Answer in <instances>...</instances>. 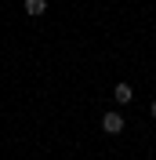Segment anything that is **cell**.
<instances>
[{
    "mask_svg": "<svg viewBox=\"0 0 156 160\" xmlns=\"http://www.w3.org/2000/svg\"><path fill=\"white\" fill-rule=\"evenodd\" d=\"M22 11H26L29 18H40V15L47 11V0H22Z\"/></svg>",
    "mask_w": 156,
    "mask_h": 160,
    "instance_id": "3957f363",
    "label": "cell"
},
{
    "mask_svg": "<svg viewBox=\"0 0 156 160\" xmlns=\"http://www.w3.org/2000/svg\"><path fill=\"white\" fill-rule=\"evenodd\" d=\"M124 128H127V124H124V117H120L116 109H109L105 117H102V131H105V135H120Z\"/></svg>",
    "mask_w": 156,
    "mask_h": 160,
    "instance_id": "6da1fadb",
    "label": "cell"
},
{
    "mask_svg": "<svg viewBox=\"0 0 156 160\" xmlns=\"http://www.w3.org/2000/svg\"><path fill=\"white\" fill-rule=\"evenodd\" d=\"M149 113H153V120H156V98H153V106H149Z\"/></svg>",
    "mask_w": 156,
    "mask_h": 160,
    "instance_id": "277c9868",
    "label": "cell"
},
{
    "mask_svg": "<svg viewBox=\"0 0 156 160\" xmlns=\"http://www.w3.org/2000/svg\"><path fill=\"white\" fill-rule=\"evenodd\" d=\"M113 98H116V106H131V102H134V88H131L127 80H120L116 88H113Z\"/></svg>",
    "mask_w": 156,
    "mask_h": 160,
    "instance_id": "7a4b0ae2",
    "label": "cell"
}]
</instances>
